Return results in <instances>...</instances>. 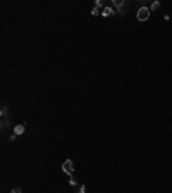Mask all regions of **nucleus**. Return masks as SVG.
<instances>
[{"instance_id": "2", "label": "nucleus", "mask_w": 172, "mask_h": 193, "mask_svg": "<svg viewBox=\"0 0 172 193\" xmlns=\"http://www.w3.org/2000/svg\"><path fill=\"white\" fill-rule=\"evenodd\" d=\"M112 5L117 9V12L121 14V16H124V12H126V5H127V2L126 0H114Z\"/></svg>"}, {"instance_id": "10", "label": "nucleus", "mask_w": 172, "mask_h": 193, "mask_svg": "<svg viewBox=\"0 0 172 193\" xmlns=\"http://www.w3.org/2000/svg\"><path fill=\"white\" fill-rule=\"evenodd\" d=\"M7 110H9L7 107H2V117L4 119H7Z\"/></svg>"}, {"instance_id": "13", "label": "nucleus", "mask_w": 172, "mask_h": 193, "mask_svg": "<svg viewBox=\"0 0 172 193\" xmlns=\"http://www.w3.org/2000/svg\"><path fill=\"white\" fill-rule=\"evenodd\" d=\"M16 138H17V134H14V133H12V134H11V138H9V140H11V141H14Z\"/></svg>"}, {"instance_id": "4", "label": "nucleus", "mask_w": 172, "mask_h": 193, "mask_svg": "<svg viewBox=\"0 0 172 193\" xmlns=\"http://www.w3.org/2000/svg\"><path fill=\"white\" fill-rule=\"evenodd\" d=\"M24 131H26V126H24V124H16V126H14V134H17V136L22 134Z\"/></svg>"}, {"instance_id": "11", "label": "nucleus", "mask_w": 172, "mask_h": 193, "mask_svg": "<svg viewBox=\"0 0 172 193\" xmlns=\"http://www.w3.org/2000/svg\"><path fill=\"white\" fill-rule=\"evenodd\" d=\"M69 183H71V185H72V186H76V185H78V183H76V179H74V178H72V176H71Z\"/></svg>"}, {"instance_id": "5", "label": "nucleus", "mask_w": 172, "mask_h": 193, "mask_svg": "<svg viewBox=\"0 0 172 193\" xmlns=\"http://www.w3.org/2000/svg\"><path fill=\"white\" fill-rule=\"evenodd\" d=\"M102 16L103 17H108V16H114V9H112V7H103V9H102Z\"/></svg>"}, {"instance_id": "3", "label": "nucleus", "mask_w": 172, "mask_h": 193, "mask_svg": "<svg viewBox=\"0 0 172 193\" xmlns=\"http://www.w3.org/2000/svg\"><path fill=\"white\" fill-rule=\"evenodd\" d=\"M150 14H151V11L148 7H141L140 11H138V14H136V17H138V21H146L150 17Z\"/></svg>"}, {"instance_id": "6", "label": "nucleus", "mask_w": 172, "mask_h": 193, "mask_svg": "<svg viewBox=\"0 0 172 193\" xmlns=\"http://www.w3.org/2000/svg\"><path fill=\"white\" fill-rule=\"evenodd\" d=\"M91 14H93V16H98V14H102V7H97V5H95V7L91 9Z\"/></svg>"}, {"instance_id": "9", "label": "nucleus", "mask_w": 172, "mask_h": 193, "mask_svg": "<svg viewBox=\"0 0 172 193\" xmlns=\"http://www.w3.org/2000/svg\"><path fill=\"white\" fill-rule=\"evenodd\" d=\"M9 128V121L7 119H2V129H7Z\"/></svg>"}, {"instance_id": "12", "label": "nucleus", "mask_w": 172, "mask_h": 193, "mask_svg": "<svg viewBox=\"0 0 172 193\" xmlns=\"http://www.w3.org/2000/svg\"><path fill=\"white\" fill-rule=\"evenodd\" d=\"M11 193H22L21 188H14V190H11Z\"/></svg>"}, {"instance_id": "7", "label": "nucleus", "mask_w": 172, "mask_h": 193, "mask_svg": "<svg viewBox=\"0 0 172 193\" xmlns=\"http://www.w3.org/2000/svg\"><path fill=\"white\" fill-rule=\"evenodd\" d=\"M158 7H160V2H153V4H151V7H150V11H157Z\"/></svg>"}, {"instance_id": "1", "label": "nucleus", "mask_w": 172, "mask_h": 193, "mask_svg": "<svg viewBox=\"0 0 172 193\" xmlns=\"http://www.w3.org/2000/svg\"><path fill=\"white\" fill-rule=\"evenodd\" d=\"M62 171H64L65 174H69V176H72V174H74V162L71 161V159L64 161V164H62Z\"/></svg>"}, {"instance_id": "8", "label": "nucleus", "mask_w": 172, "mask_h": 193, "mask_svg": "<svg viewBox=\"0 0 172 193\" xmlns=\"http://www.w3.org/2000/svg\"><path fill=\"white\" fill-rule=\"evenodd\" d=\"M76 193H86V186L84 185H79V188H78V191Z\"/></svg>"}]
</instances>
